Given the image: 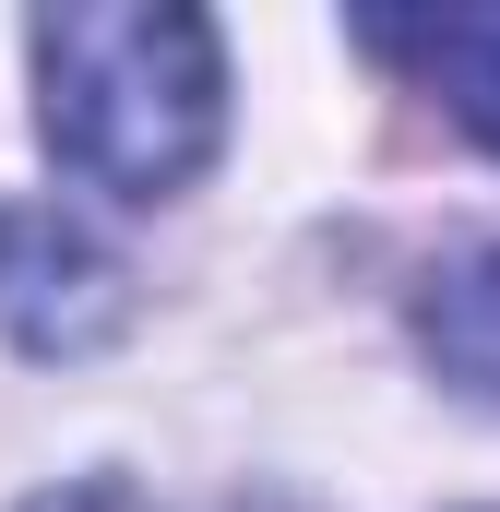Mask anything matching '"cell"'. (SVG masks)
Instances as JSON below:
<instances>
[{"mask_svg": "<svg viewBox=\"0 0 500 512\" xmlns=\"http://www.w3.org/2000/svg\"><path fill=\"white\" fill-rule=\"evenodd\" d=\"M36 131L108 203L191 191L227 143L215 24L167 12V0H60V12H36Z\"/></svg>", "mask_w": 500, "mask_h": 512, "instance_id": "obj_1", "label": "cell"}, {"mask_svg": "<svg viewBox=\"0 0 500 512\" xmlns=\"http://www.w3.org/2000/svg\"><path fill=\"white\" fill-rule=\"evenodd\" d=\"M131 322V274L60 203H0V334L24 358H96Z\"/></svg>", "mask_w": 500, "mask_h": 512, "instance_id": "obj_2", "label": "cell"}, {"mask_svg": "<svg viewBox=\"0 0 500 512\" xmlns=\"http://www.w3.org/2000/svg\"><path fill=\"white\" fill-rule=\"evenodd\" d=\"M358 48L429 84L453 120L500 155V12H358Z\"/></svg>", "mask_w": 500, "mask_h": 512, "instance_id": "obj_3", "label": "cell"}, {"mask_svg": "<svg viewBox=\"0 0 500 512\" xmlns=\"http://www.w3.org/2000/svg\"><path fill=\"white\" fill-rule=\"evenodd\" d=\"M417 346H429L441 382H465V393L500 405V239L453 251L429 286H417Z\"/></svg>", "mask_w": 500, "mask_h": 512, "instance_id": "obj_4", "label": "cell"}]
</instances>
